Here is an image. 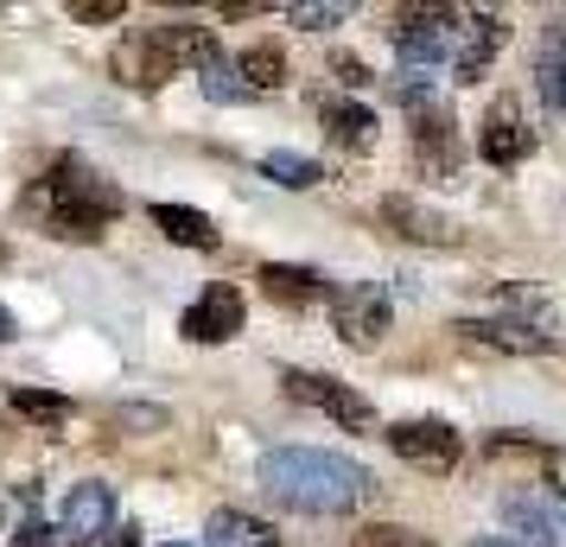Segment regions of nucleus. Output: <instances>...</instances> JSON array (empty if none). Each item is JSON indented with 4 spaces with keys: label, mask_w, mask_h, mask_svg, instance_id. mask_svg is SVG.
Wrapping results in <instances>:
<instances>
[{
    "label": "nucleus",
    "mask_w": 566,
    "mask_h": 547,
    "mask_svg": "<svg viewBox=\"0 0 566 547\" xmlns=\"http://www.w3.org/2000/svg\"><path fill=\"white\" fill-rule=\"evenodd\" d=\"M159 39H166V57L179 64V71H205V64H217V32L198 27V20H166L159 27Z\"/></svg>",
    "instance_id": "obj_19"
},
{
    "label": "nucleus",
    "mask_w": 566,
    "mask_h": 547,
    "mask_svg": "<svg viewBox=\"0 0 566 547\" xmlns=\"http://www.w3.org/2000/svg\"><path fill=\"white\" fill-rule=\"evenodd\" d=\"M528 147H535V134L522 122V103L515 96H496L484 115V128H478V154L490 166H515V159H528Z\"/></svg>",
    "instance_id": "obj_13"
},
{
    "label": "nucleus",
    "mask_w": 566,
    "mask_h": 547,
    "mask_svg": "<svg viewBox=\"0 0 566 547\" xmlns=\"http://www.w3.org/2000/svg\"><path fill=\"white\" fill-rule=\"evenodd\" d=\"M261 172L274 185H286V191H312V185L325 179V166L306 154H286V147H274V154H261Z\"/></svg>",
    "instance_id": "obj_23"
},
{
    "label": "nucleus",
    "mask_w": 566,
    "mask_h": 547,
    "mask_svg": "<svg viewBox=\"0 0 566 547\" xmlns=\"http://www.w3.org/2000/svg\"><path fill=\"white\" fill-rule=\"evenodd\" d=\"M13 547H57V535L45 528V522H27V528L13 535Z\"/></svg>",
    "instance_id": "obj_29"
},
{
    "label": "nucleus",
    "mask_w": 566,
    "mask_h": 547,
    "mask_svg": "<svg viewBox=\"0 0 566 547\" xmlns=\"http://www.w3.org/2000/svg\"><path fill=\"white\" fill-rule=\"evenodd\" d=\"M471 547H515V541H471Z\"/></svg>",
    "instance_id": "obj_34"
},
{
    "label": "nucleus",
    "mask_w": 566,
    "mask_h": 547,
    "mask_svg": "<svg viewBox=\"0 0 566 547\" xmlns=\"http://www.w3.org/2000/svg\"><path fill=\"white\" fill-rule=\"evenodd\" d=\"M503 45H510L503 13H459V27H452V83H478Z\"/></svg>",
    "instance_id": "obj_7"
},
{
    "label": "nucleus",
    "mask_w": 566,
    "mask_h": 547,
    "mask_svg": "<svg viewBox=\"0 0 566 547\" xmlns=\"http://www.w3.org/2000/svg\"><path fill=\"white\" fill-rule=\"evenodd\" d=\"M350 547H433V541L413 535V528H401V522H369V528L350 535Z\"/></svg>",
    "instance_id": "obj_26"
},
{
    "label": "nucleus",
    "mask_w": 566,
    "mask_h": 547,
    "mask_svg": "<svg viewBox=\"0 0 566 547\" xmlns=\"http://www.w3.org/2000/svg\"><path fill=\"white\" fill-rule=\"evenodd\" d=\"M32 210H39V217L52 223V235H64V242H96V235L122 217V191L108 179H96L77 154H64V159H52V172L39 179Z\"/></svg>",
    "instance_id": "obj_2"
},
{
    "label": "nucleus",
    "mask_w": 566,
    "mask_h": 547,
    "mask_svg": "<svg viewBox=\"0 0 566 547\" xmlns=\"http://www.w3.org/2000/svg\"><path fill=\"white\" fill-rule=\"evenodd\" d=\"M13 338V313H7V306H0V344Z\"/></svg>",
    "instance_id": "obj_33"
},
{
    "label": "nucleus",
    "mask_w": 566,
    "mask_h": 547,
    "mask_svg": "<svg viewBox=\"0 0 566 547\" xmlns=\"http://www.w3.org/2000/svg\"><path fill=\"white\" fill-rule=\"evenodd\" d=\"M515 547H566V496L560 491H515L503 503Z\"/></svg>",
    "instance_id": "obj_8"
},
{
    "label": "nucleus",
    "mask_w": 566,
    "mask_h": 547,
    "mask_svg": "<svg viewBox=\"0 0 566 547\" xmlns=\"http://www.w3.org/2000/svg\"><path fill=\"white\" fill-rule=\"evenodd\" d=\"M108 64H115V77L134 83V90H159V83L179 71V64L166 57V39H159V27H154V32H128V39L115 45V57H108Z\"/></svg>",
    "instance_id": "obj_14"
},
{
    "label": "nucleus",
    "mask_w": 566,
    "mask_h": 547,
    "mask_svg": "<svg viewBox=\"0 0 566 547\" xmlns=\"http://www.w3.org/2000/svg\"><path fill=\"white\" fill-rule=\"evenodd\" d=\"M242 318H249V306H242V287H230V281H210L191 306H185L179 332L191 344H230L235 332H242Z\"/></svg>",
    "instance_id": "obj_9"
},
{
    "label": "nucleus",
    "mask_w": 566,
    "mask_h": 547,
    "mask_svg": "<svg viewBox=\"0 0 566 547\" xmlns=\"http://www.w3.org/2000/svg\"><path fill=\"white\" fill-rule=\"evenodd\" d=\"M235 77L249 83L255 96H261V90H281V83H286V52L274 45V39H261V45H249V52L235 57Z\"/></svg>",
    "instance_id": "obj_22"
},
{
    "label": "nucleus",
    "mask_w": 566,
    "mask_h": 547,
    "mask_svg": "<svg viewBox=\"0 0 566 547\" xmlns=\"http://www.w3.org/2000/svg\"><path fill=\"white\" fill-rule=\"evenodd\" d=\"M128 13V0H77L71 7V20H83V27H115Z\"/></svg>",
    "instance_id": "obj_28"
},
{
    "label": "nucleus",
    "mask_w": 566,
    "mask_h": 547,
    "mask_svg": "<svg viewBox=\"0 0 566 547\" xmlns=\"http://www.w3.org/2000/svg\"><path fill=\"white\" fill-rule=\"evenodd\" d=\"M535 90H541V103H547V108H560V115H566V20H554L547 39H541Z\"/></svg>",
    "instance_id": "obj_20"
},
{
    "label": "nucleus",
    "mask_w": 566,
    "mask_h": 547,
    "mask_svg": "<svg viewBox=\"0 0 566 547\" xmlns=\"http://www.w3.org/2000/svg\"><path fill=\"white\" fill-rule=\"evenodd\" d=\"M350 7H337V0H300V7H286V20L293 27H306V32H325V27H337Z\"/></svg>",
    "instance_id": "obj_27"
},
{
    "label": "nucleus",
    "mask_w": 566,
    "mask_h": 547,
    "mask_svg": "<svg viewBox=\"0 0 566 547\" xmlns=\"http://www.w3.org/2000/svg\"><path fill=\"white\" fill-rule=\"evenodd\" d=\"M382 223L401 235V242H427V249H452V242H459V223H452V217H439L433 204L401 198V191L382 198Z\"/></svg>",
    "instance_id": "obj_15"
},
{
    "label": "nucleus",
    "mask_w": 566,
    "mask_h": 547,
    "mask_svg": "<svg viewBox=\"0 0 566 547\" xmlns=\"http://www.w3.org/2000/svg\"><path fill=\"white\" fill-rule=\"evenodd\" d=\"M413 159H420V172L433 185H452L459 179V122L446 115V108H420L413 115Z\"/></svg>",
    "instance_id": "obj_11"
},
{
    "label": "nucleus",
    "mask_w": 566,
    "mask_h": 547,
    "mask_svg": "<svg viewBox=\"0 0 566 547\" xmlns=\"http://www.w3.org/2000/svg\"><path fill=\"white\" fill-rule=\"evenodd\" d=\"M281 382H286V395H293V401H306V408H325V414H332L344 433H376V408H369V395H357L350 382H337V376H318V369H286Z\"/></svg>",
    "instance_id": "obj_5"
},
{
    "label": "nucleus",
    "mask_w": 566,
    "mask_h": 547,
    "mask_svg": "<svg viewBox=\"0 0 566 547\" xmlns=\"http://www.w3.org/2000/svg\"><path fill=\"white\" fill-rule=\"evenodd\" d=\"M166 547H185V541H166Z\"/></svg>",
    "instance_id": "obj_35"
},
{
    "label": "nucleus",
    "mask_w": 566,
    "mask_h": 547,
    "mask_svg": "<svg viewBox=\"0 0 566 547\" xmlns=\"http://www.w3.org/2000/svg\"><path fill=\"white\" fill-rule=\"evenodd\" d=\"M452 332L471 350H496V357H547L554 350V332L528 325V318H459Z\"/></svg>",
    "instance_id": "obj_10"
},
{
    "label": "nucleus",
    "mask_w": 566,
    "mask_h": 547,
    "mask_svg": "<svg viewBox=\"0 0 566 547\" xmlns=\"http://www.w3.org/2000/svg\"><path fill=\"white\" fill-rule=\"evenodd\" d=\"M198 83H205V96H210V103H223V108L255 103V90H249V83L235 77V64H223V57H217V64H205V71H198Z\"/></svg>",
    "instance_id": "obj_25"
},
{
    "label": "nucleus",
    "mask_w": 566,
    "mask_h": 547,
    "mask_svg": "<svg viewBox=\"0 0 566 547\" xmlns=\"http://www.w3.org/2000/svg\"><path fill=\"white\" fill-rule=\"evenodd\" d=\"M122 427H166V408H122Z\"/></svg>",
    "instance_id": "obj_30"
},
{
    "label": "nucleus",
    "mask_w": 566,
    "mask_h": 547,
    "mask_svg": "<svg viewBox=\"0 0 566 547\" xmlns=\"http://www.w3.org/2000/svg\"><path fill=\"white\" fill-rule=\"evenodd\" d=\"M388 445H395L401 465L427 471V477H446V471H459V459H464L459 433H452L446 420H395V427H388Z\"/></svg>",
    "instance_id": "obj_6"
},
{
    "label": "nucleus",
    "mask_w": 566,
    "mask_h": 547,
    "mask_svg": "<svg viewBox=\"0 0 566 547\" xmlns=\"http://www.w3.org/2000/svg\"><path fill=\"white\" fill-rule=\"evenodd\" d=\"M337 83H350V90H363V83H369V71H363L357 57H337Z\"/></svg>",
    "instance_id": "obj_31"
},
{
    "label": "nucleus",
    "mask_w": 566,
    "mask_h": 547,
    "mask_svg": "<svg viewBox=\"0 0 566 547\" xmlns=\"http://www.w3.org/2000/svg\"><path fill=\"white\" fill-rule=\"evenodd\" d=\"M255 477L281 509H300V516H350V509H363L376 496V477L357 459L318 452V445H281V452H268Z\"/></svg>",
    "instance_id": "obj_1"
},
{
    "label": "nucleus",
    "mask_w": 566,
    "mask_h": 547,
    "mask_svg": "<svg viewBox=\"0 0 566 547\" xmlns=\"http://www.w3.org/2000/svg\"><path fill=\"white\" fill-rule=\"evenodd\" d=\"M332 299V332L350 350H376V344L388 338V318H395V306H388V293L376 287V281H357V287H337L325 293Z\"/></svg>",
    "instance_id": "obj_4"
},
{
    "label": "nucleus",
    "mask_w": 566,
    "mask_h": 547,
    "mask_svg": "<svg viewBox=\"0 0 566 547\" xmlns=\"http://www.w3.org/2000/svg\"><path fill=\"white\" fill-rule=\"evenodd\" d=\"M318 115H325V134H332V147H344V154H369L376 147V108L363 103H318Z\"/></svg>",
    "instance_id": "obj_18"
},
{
    "label": "nucleus",
    "mask_w": 566,
    "mask_h": 547,
    "mask_svg": "<svg viewBox=\"0 0 566 547\" xmlns=\"http://www.w3.org/2000/svg\"><path fill=\"white\" fill-rule=\"evenodd\" d=\"M154 223L172 235L179 249H217V223L191 204H154Z\"/></svg>",
    "instance_id": "obj_21"
},
{
    "label": "nucleus",
    "mask_w": 566,
    "mask_h": 547,
    "mask_svg": "<svg viewBox=\"0 0 566 547\" xmlns=\"http://www.w3.org/2000/svg\"><path fill=\"white\" fill-rule=\"evenodd\" d=\"M7 408H13L20 420H39V427H64V420H71V401L52 395V389H13Z\"/></svg>",
    "instance_id": "obj_24"
},
{
    "label": "nucleus",
    "mask_w": 566,
    "mask_h": 547,
    "mask_svg": "<svg viewBox=\"0 0 566 547\" xmlns=\"http://www.w3.org/2000/svg\"><path fill=\"white\" fill-rule=\"evenodd\" d=\"M57 535L77 547H96L115 535V491L108 484H77V491L64 496V509H57Z\"/></svg>",
    "instance_id": "obj_12"
},
{
    "label": "nucleus",
    "mask_w": 566,
    "mask_h": 547,
    "mask_svg": "<svg viewBox=\"0 0 566 547\" xmlns=\"http://www.w3.org/2000/svg\"><path fill=\"white\" fill-rule=\"evenodd\" d=\"M205 547H281V535H274V522L249 516V509H210Z\"/></svg>",
    "instance_id": "obj_17"
},
{
    "label": "nucleus",
    "mask_w": 566,
    "mask_h": 547,
    "mask_svg": "<svg viewBox=\"0 0 566 547\" xmlns=\"http://www.w3.org/2000/svg\"><path fill=\"white\" fill-rule=\"evenodd\" d=\"M452 7H401L395 13V52H401V77H439V64L452 57Z\"/></svg>",
    "instance_id": "obj_3"
},
{
    "label": "nucleus",
    "mask_w": 566,
    "mask_h": 547,
    "mask_svg": "<svg viewBox=\"0 0 566 547\" xmlns=\"http://www.w3.org/2000/svg\"><path fill=\"white\" fill-rule=\"evenodd\" d=\"M96 547H140V528H115L108 541H96Z\"/></svg>",
    "instance_id": "obj_32"
},
{
    "label": "nucleus",
    "mask_w": 566,
    "mask_h": 547,
    "mask_svg": "<svg viewBox=\"0 0 566 547\" xmlns=\"http://www.w3.org/2000/svg\"><path fill=\"white\" fill-rule=\"evenodd\" d=\"M255 281H261V293H268L274 306H286V313H306V306H318V299L332 293L325 274H318V267H300V261H268Z\"/></svg>",
    "instance_id": "obj_16"
}]
</instances>
